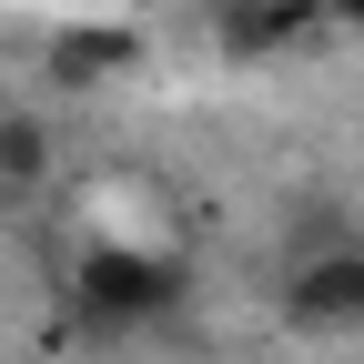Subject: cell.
<instances>
[{"instance_id":"1","label":"cell","mask_w":364,"mask_h":364,"mask_svg":"<svg viewBox=\"0 0 364 364\" xmlns=\"http://www.w3.org/2000/svg\"><path fill=\"white\" fill-rule=\"evenodd\" d=\"M71 294H81V314L102 334H142V324H162V314L182 304V273L162 263V253H132V243H102V253H81V273H71Z\"/></svg>"},{"instance_id":"2","label":"cell","mask_w":364,"mask_h":364,"mask_svg":"<svg viewBox=\"0 0 364 364\" xmlns=\"http://www.w3.org/2000/svg\"><path fill=\"white\" fill-rule=\"evenodd\" d=\"M284 314H294L304 334H364V243H314V253H294Z\"/></svg>"},{"instance_id":"3","label":"cell","mask_w":364,"mask_h":364,"mask_svg":"<svg viewBox=\"0 0 364 364\" xmlns=\"http://www.w3.org/2000/svg\"><path fill=\"white\" fill-rule=\"evenodd\" d=\"M132 51H142L132 31H61V41H51V81H61V91H91V81L132 71Z\"/></svg>"},{"instance_id":"5","label":"cell","mask_w":364,"mask_h":364,"mask_svg":"<svg viewBox=\"0 0 364 364\" xmlns=\"http://www.w3.org/2000/svg\"><path fill=\"white\" fill-rule=\"evenodd\" d=\"M41 162H51V142H41V122L0 112V182H41Z\"/></svg>"},{"instance_id":"4","label":"cell","mask_w":364,"mask_h":364,"mask_svg":"<svg viewBox=\"0 0 364 364\" xmlns=\"http://www.w3.org/2000/svg\"><path fill=\"white\" fill-rule=\"evenodd\" d=\"M314 11L304 0H223V41H233V51H273V41H294Z\"/></svg>"},{"instance_id":"6","label":"cell","mask_w":364,"mask_h":364,"mask_svg":"<svg viewBox=\"0 0 364 364\" xmlns=\"http://www.w3.org/2000/svg\"><path fill=\"white\" fill-rule=\"evenodd\" d=\"M334 11H344V21H354V31H364V0H334Z\"/></svg>"}]
</instances>
